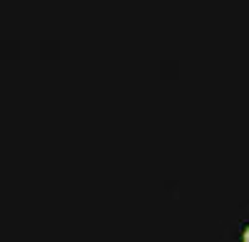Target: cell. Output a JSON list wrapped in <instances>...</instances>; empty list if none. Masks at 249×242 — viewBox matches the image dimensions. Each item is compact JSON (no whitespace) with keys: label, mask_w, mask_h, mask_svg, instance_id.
<instances>
[{"label":"cell","mask_w":249,"mask_h":242,"mask_svg":"<svg viewBox=\"0 0 249 242\" xmlns=\"http://www.w3.org/2000/svg\"><path fill=\"white\" fill-rule=\"evenodd\" d=\"M244 242H249V230H247V232H244Z\"/></svg>","instance_id":"6da1fadb"}]
</instances>
